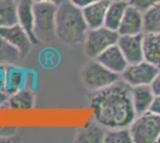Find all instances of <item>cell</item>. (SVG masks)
Returning a JSON list of instances; mask_svg holds the SVG:
<instances>
[{
	"label": "cell",
	"mask_w": 160,
	"mask_h": 143,
	"mask_svg": "<svg viewBox=\"0 0 160 143\" xmlns=\"http://www.w3.org/2000/svg\"><path fill=\"white\" fill-rule=\"evenodd\" d=\"M132 87L122 79L105 88L92 92L90 107L94 121L105 129L129 128L136 118L134 110Z\"/></svg>",
	"instance_id": "cell-1"
},
{
	"label": "cell",
	"mask_w": 160,
	"mask_h": 143,
	"mask_svg": "<svg viewBox=\"0 0 160 143\" xmlns=\"http://www.w3.org/2000/svg\"><path fill=\"white\" fill-rule=\"evenodd\" d=\"M88 30L82 11L69 0H63L56 10V38L67 45L82 44Z\"/></svg>",
	"instance_id": "cell-2"
},
{
	"label": "cell",
	"mask_w": 160,
	"mask_h": 143,
	"mask_svg": "<svg viewBox=\"0 0 160 143\" xmlns=\"http://www.w3.org/2000/svg\"><path fill=\"white\" fill-rule=\"evenodd\" d=\"M56 10L55 4L33 2V32L40 43H49L56 38Z\"/></svg>",
	"instance_id": "cell-3"
},
{
	"label": "cell",
	"mask_w": 160,
	"mask_h": 143,
	"mask_svg": "<svg viewBox=\"0 0 160 143\" xmlns=\"http://www.w3.org/2000/svg\"><path fill=\"white\" fill-rule=\"evenodd\" d=\"M80 78L82 85L88 91L96 92L118 81L121 79V75L109 70L96 59H91V61L87 62L81 68Z\"/></svg>",
	"instance_id": "cell-4"
},
{
	"label": "cell",
	"mask_w": 160,
	"mask_h": 143,
	"mask_svg": "<svg viewBox=\"0 0 160 143\" xmlns=\"http://www.w3.org/2000/svg\"><path fill=\"white\" fill-rule=\"evenodd\" d=\"M120 34L107 26L88 29L84 40V53L88 59H96L105 49L116 44Z\"/></svg>",
	"instance_id": "cell-5"
},
{
	"label": "cell",
	"mask_w": 160,
	"mask_h": 143,
	"mask_svg": "<svg viewBox=\"0 0 160 143\" xmlns=\"http://www.w3.org/2000/svg\"><path fill=\"white\" fill-rule=\"evenodd\" d=\"M134 143H154L160 134V116L151 111L136 116L129 126Z\"/></svg>",
	"instance_id": "cell-6"
},
{
	"label": "cell",
	"mask_w": 160,
	"mask_h": 143,
	"mask_svg": "<svg viewBox=\"0 0 160 143\" xmlns=\"http://www.w3.org/2000/svg\"><path fill=\"white\" fill-rule=\"evenodd\" d=\"M159 69L160 68L157 66L145 60L135 63H128L127 68L121 74V79L127 82L130 87L140 85H151Z\"/></svg>",
	"instance_id": "cell-7"
},
{
	"label": "cell",
	"mask_w": 160,
	"mask_h": 143,
	"mask_svg": "<svg viewBox=\"0 0 160 143\" xmlns=\"http://www.w3.org/2000/svg\"><path fill=\"white\" fill-rule=\"evenodd\" d=\"M0 36L4 37L13 47L17 48L19 50L22 57L28 56L31 50V47L33 45L30 37L28 36L27 31L18 23L11 26L0 27Z\"/></svg>",
	"instance_id": "cell-8"
},
{
	"label": "cell",
	"mask_w": 160,
	"mask_h": 143,
	"mask_svg": "<svg viewBox=\"0 0 160 143\" xmlns=\"http://www.w3.org/2000/svg\"><path fill=\"white\" fill-rule=\"evenodd\" d=\"M142 37L143 34L136 35H120L117 45L123 53L128 63H135L143 60L142 50Z\"/></svg>",
	"instance_id": "cell-9"
},
{
	"label": "cell",
	"mask_w": 160,
	"mask_h": 143,
	"mask_svg": "<svg viewBox=\"0 0 160 143\" xmlns=\"http://www.w3.org/2000/svg\"><path fill=\"white\" fill-rule=\"evenodd\" d=\"M96 60L100 62L104 67H107L109 70L120 75L128 66V61L126 60L123 53L121 51L117 43L105 49L102 54H99L96 57Z\"/></svg>",
	"instance_id": "cell-10"
},
{
	"label": "cell",
	"mask_w": 160,
	"mask_h": 143,
	"mask_svg": "<svg viewBox=\"0 0 160 143\" xmlns=\"http://www.w3.org/2000/svg\"><path fill=\"white\" fill-rule=\"evenodd\" d=\"M117 32L120 35L143 34V13L132 5H128Z\"/></svg>",
	"instance_id": "cell-11"
},
{
	"label": "cell",
	"mask_w": 160,
	"mask_h": 143,
	"mask_svg": "<svg viewBox=\"0 0 160 143\" xmlns=\"http://www.w3.org/2000/svg\"><path fill=\"white\" fill-rule=\"evenodd\" d=\"M107 129L94 119H91L75 131L74 141L78 143H102Z\"/></svg>",
	"instance_id": "cell-12"
},
{
	"label": "cell",
	"mask_w": 160,
	"mask_h": 143,
	"mask_svg": "<svg viewBox=\"0 0 160 143\" xmlns=\"http://www.w3.org/2000/svg\"><path fill=\"white\" fill-rule=\"evenodd\" d=\"M17 13H18V24L27 31L32 44H40L33 32L35 14H33L32 0H19L17 2Z\"/></svg>",
	"instance_id": "cell-13"
},
{
	"label": "cell",
	"mask_w": 160,
	"mask_h": 143,
	"mask_svg": "<svg viewBox=\"0 0 160 143\" xmlns=\"http://www.w3.org/2000/svg\"><path fill=\"white\" fill-rule=\"evenodd\" d=\"M109 2L110 0H98L81 10L88 29L104 26V21H105V14H107Z\"/></svg>",
	"instance_id": "cell-14"
},
{
	"label": "cell",
	"mask_w": 160,
	"mask_h": 143,
	"mask_svg": "<svg viewBox=\"0 0 160 143\" xmlns=\"http://www.w3.org/2000/svg\"><path fill=\"white\" fill-rule=\"evenodd\" d=\"M130 94H132L134 110L138 116L149 111V107L155 97L149 85L133 86L130 89Z\"/></svg>",
	"instance_id": "cell-15"
},
{
	"label": "cell",
	"mask_w": 160,
	"mask_h": 143,
	"mask_svg": "<svg viewBox=\"0 0 160 143\" xmlns=\"http://www.w3.org/2000/svg\"><path fill=\"white\" fill-rule=\"evenodd\" d=\"M36 105V95L33 89L23 87L18 92L13 94L8 95L5 106H7L10 110L14 111H27L32 110Z\"/></svg>",
	"instance_id": "cell-16"
},
{
	"label": "cell",
	"mask_w": 160,
	"mask_h": 143,
	"mask_svg": "<svg viewBox=\"0 0 160 143\" xmlns=\"http://www.w3.org/2000/svg\"><path fill=\"white\" fill-rule=\"evenodd\" d=\"M142 50L143 60L160 68V34L143 32Z\"/></svg>",
	"instance_id": "cell-17"
},
{
	"label": "cell",
	"mask_w": 160,
	"mask_h": 143,
	"mask_svg": "<svg viewBox=\"0 0 160 143\" xmlns=\"http://www.w3.org/2000/svg\"><path fill=\"white\" fill-rule=\"evenodd\" d=\"M128 5V0H110L105 14L104 26L117 31Z\"/></svg>",
	"instance_id": "cell-18"
},
{
	"label": "cell",
	"mask_w": 160,
	"mask_h": 143,
	"mask_svg": "<svg viewBox=\"0 0 160 143\" xmlns=\"http://www.w3.org/2000/svg\"><path fill=\"white\" fill-rule=\"evenodd\" d=\"M25 87V70L14 64H7L5 91L7 94H13Z\"/></svg>",
	"instance_id": "cell-19"
},
{
	"label": "cell",
	"mask_w": 160,
	"mask_h": 143,
	"mask_svg": "<svg viewBox=\"0 0 160 143\" xmlns=\"http://www.w3.org/2000/svg\"><path fill=\"white\" fill-rule=\"evenodd\" d=\"M17 23V2L14 0H0V27L11 26Z\"/></svg>",
	"instance_id": "cell-20"
},
{
	"label": "cell",
	"mask_w": 160,
	"mask_h": 143,
	"mask_svg": "<svg viewBox=\"0 0 160 143\" xmlns=\"http://www.w3.org/2000/svg\"><path fill=\"white\" fill-rule=\"evenodd\" d=\"M61 62V55L58 49L46 47L40 51L38 63L43 69H55Z\"/></svg>",
	"instance_id": "cell-21"
},
{
	"label": "cell",
	"mask_w": 160,
	"mask_h": 143,
	"mask_svg": "<svg viewBox=\"0 0 160 143\" xmlns=\"http://www.w3.org/2000/svg\"><path fill=\"white\" fill-rule=\"evenodd\" d=\"M22 59L19 50L0 36V64H14Z\"/></svg>",
	"instance_id": "cell-22"
},
{
	"label": "cell",
	"mask_w": 160,
	"mask_h": 143,
	"mask_svg": "<svg viewBox=\"0 0 160 143\" xmlns=\"http://www.w3.org/2000/svg\"><path fill=\"white\" fill-rule=\"evenodd\" d=\"M143 32L160 34V2L143 13Z\"/></svg>",
	"instance_id": "cell-23"
},
{
	"label": "cell",
	"mask_w": 160,
	"mask_h": 143,
	"mask_svg": "<svg viewBox=\"0 0 160 143\" xmlns=\"http://www.w3.org/2000/svg\"><path fill=\"white\" fill-rule=\"evenodd\" d=\"M104 143H133V137L129 128L107 129Z\"/></svg>",
	"instance_id": "cell-24"
},
{
	"label": "cell",
	"mask_w": 160,
	"mask_h": 143,
	"mask_svg": "<svg viewBox=\"0 0 160 143\" xmlns=\"http://www.w3.org/2000/svg\"><path fill=\"white\" fill-rule=\"evenodd\" d=\"M158 2H160V0H128L129 5L138 8L142 13H145L146 11H148L154 5H157Z\"/></svg>",
	"instance_id": "cell-25"
},
{
	"label": "cell",
	"mask_w": 160,
	"mask_h": 143,
	"mask_svg": "<svg viewBox=\"0 0 160 143\" xmlns=\"http://www.w3.org/2000/svg\"><path fill=\"white\" fill-rule=\"evenodd\" d=\"M37 82V75L33 73V70H25V87L35 89Z\"/></svg>",
	"instance_id": "cell-26"
},
{
	"label": "cell",
	"mask_w": 160,
	"mask_h": 143,
	"mask_svg": "<svg viewBox=\"0 0 160 143\" xmlns=\"http://www.w3.org/2000/svg\"><path fill=\"white\" fill-rule=\"evenodd\" d=\"M17 134V128L12 126H0V138H10Z\"/></svg>",
	"instance_id": "cell-27"
},
{
	"label": "cell",
	"mask_w": 160,
	"mask_h": 143,
	"mask_svg": "<svg viewBox=\"0 0 160 143\" xmlns=\"http://www.w3.org/2000/svg\"><path fill=\"white\" fill-rule=\"evenodd\" d=\"M151 88L153 91L154 95H160V69L159 72L157 73L155 78L153 79V81L151 82Z\"/></svg>",
	"instance_id": "cell-28"
},
{
	"label": "cell",
	"mask_w": 160,
	"mask_h": 143,
	"mask_svg": "<svg viewBox=\"0 0 160 143\" xmlns=\"http://www.w3.org/2000/svg\"><path fill=\"white\" fill-rule=\"evenodd\" d=\"M149 111L155 113V115H158V116H160V95H155L154 97L152 105L149 107Z\"/></svg>",
	"instance_id": "cell-29"
},
{
	"label": "cell",
	"mask_w": 160,
	"mask_h": 143,
	"mask_svg": "<svg viewBox=\"0 0 160 143\" xmlns=\"http://www.w3.org/2000/svg\"><path fill=\"white\" fill-rule=\"evenodd\" d=\"M6 64H0V89H5V82H6Z\"/></svg>",
	"instance_id": "cell-30"
},
{
	"label": "cell",
	"mask_w": 160,
	"mask_h": 143,
	"mask_svg": "<svg viewBox=\"0 0 160 143\" xmlns=\"http://www.w3.org/2000/svg\"><path fill=\"white\" fill-rule=\"evenodd\" d=\"M72 4H73L74 6L79 7V8H84V7L88 6V5H91V4H93L96 1H98V0H69Z\"/></svg>",
	"instance_id": "cell-31"
},
{
	"label": "cell",
	"mask_w": 160,
	"mask_h": 143,
	"mask_svg": "<svg viewBox=\"0 0 160 143\" xmlns=\"http://www.w3.org/2000/svg\"><path fill=\"white\" fill-rule=\"evenodd\" d=\"M7 99H8V94L5 89H0V107L5 106Z\"/></svg>",
	"instance_id": "cell-32"
},
{
	"label": "cell",
	"mask_w": 160,
	"mask_h": 143,
	"mask_svg": "<svg viewBox=\"0 0 160 143\" xmlns=\"http://www.w3.org/2000/svg\"><path fill=\"white\" fill-rule=\"evenodd\" d=\"M33 2H48V4H55L59 5L60 2H62L63 0H32Z\"/></svg>",
	"instance_id": "cell-33"
},
{
	"label": "cell",
	"mask_w": 160,
	"mask_h": 143,
	"mask_svg": "<svg viewBox=\"0 0 160 143\" xmlns=\"http://www.w3.org/2000/svg\"><path fill=\"white\" fill-rule=\"evenodd\" d=\"M157 143H160V134H159V136H158V138H157Z\"/></svg>",
	"instance_id": "cell-34"
}]
</instances>
